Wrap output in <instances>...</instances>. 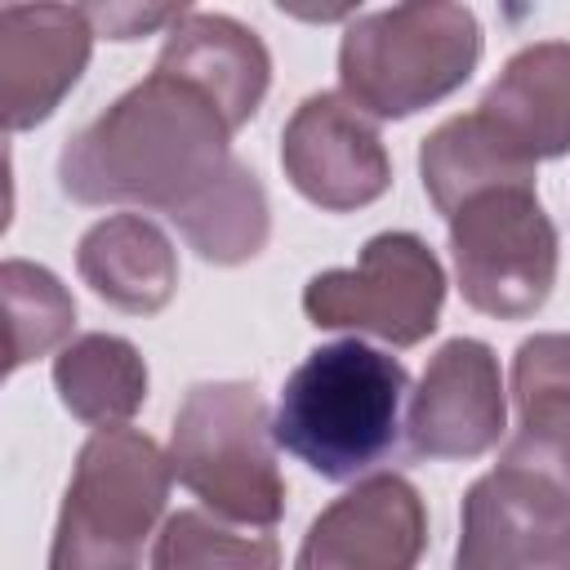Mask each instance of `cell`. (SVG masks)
<instances>
[{"instance_id":"1","label":"cell","mask_w":570,"mask_h":570,"mask_svg":"<svg viewBox=\"0 0 570 570\" xmlns=\"http://www.w3.org/2000/svg\"><path fill=\"white\" fill-rule=\"evenodd\" d=\"M232 120L178 71L151 67L58 156V183L80 205L165 214L218 267L249 263L272 232L258 174L232 156Z\"/></svg>"},{"instance_id":"2","label":"cell","mask_w":570,"mask_h":570,"mask_svg":"<svg viewBox=\"0 0 570 570\" xmlns=\"http://www.w3.org/2000/svg\"><path fill=\"white\" fill-rule=\"evenodd\" d=\"M405 365L361 338H338L285 379L272 441L325 481H356L396 450Z\"/></svg>"},{"instance_id":"3","label":"cell","mask_w":570,"mask_h":570,"mask_svg":"<svg viewBox=\"0 0 570 570\" xmlns=\"http://www.w3.org/2000/svg\"><path fill=\"white\" fill-rule=\"evenodd\" d=\"M481 62L468 4H392L361 13L338 45V85L374 120H405L450 98Z\"/></svg>"},{"instance_id":"4","label":"cell","mask_w":570,"mask_h":570,"mask_svg":"<svg viewBox=\"0 0 570 570\" xmlns=\"http://www.w3.org/2000/svg\"><path fill=\"white\" fill-rule=\"evenodd\" d=\"M169 454L138 428H98L71 468L49 570H138L169 499Z\"/></svg>"},{"instance_id":"5","label":"cell","mask_w":570,"mask_h":570,"mask_svg":"<svg viewBox=\"0 0 570 570\" xmlns=\"http://www.w3.org/2000/svg\"><path fill=\"white\" fill-rule=\"evenodd\" d=\"M169 468L214 517L232 525L272 530L285 517L272 414L254 383H196L174 414Z\"/></svg>"},{"instance_id":"6","label":"cell","mask_w":570,"mask_h":570,"mask_svg":"<svg viewBox=\"0 0 570 570\" xmlns=\"http://www.w3.org/2000/svg\"><path fill=\"white\" fill-rule=\"evenodd\" d=\"M450 254L468 307L525 321L557 285L561 240L534 187H490L450 214Z\"/></svg>"},{"instance_id":"7","label":"cell","mask_w":570,"mask_h":570,"mask_svg":"<svg viewBox=\"0 0 570 570\" xmlns=\"http://www.w3.org/2000/svg\"><path fill=\"white\" fill-rule=\"evenodd\" d=\"M445 272L414 232H379L356 267L316 272L303 289V312L316 330H356L392 347H414L441 325Z\"/></svg>"},{"instance_id":"8","label":"cell","mask_w":570,"mask_h":570,"mask_svg":"<svg viewBox=\"0 0 570 570\" xmlns=\"http://www.w3.org/2000/svg\"><path fill=\"white\" fill-rule=\"evenodd\" d=\"M454 570H570V494L499 463L463 494Z\"/></svg>"},{"instance_id":"9","label":"cell","mask_w":570,"mask_h":570,"mask_svg":"<svg viewBox=\"0 0 570 570\" xmlns=\"http://www.w3.org/2000/svg\"><path fill=\"white\" fill-rule=\"evenodd\" d=\"M281 169L289 187L330 214L374 205L392 187V160L379 125L343 94H312L281 129Z\"/></svg>"},{"instance_id":"10","label":"cell","mask_w":570,"mask_h":570,"mask_svg":"<svg viewBox=\"0 0 570 570\" xmlns=\"http://www.w3.org/2000/svg\"><path fill=\"white\" fill-rule=\"evenodd\" d=\"M508 428L499 356L481 338H450L410 392V450L419 459H481Z\"/></svg>"},{"instance_id":"11","label":"cell","mask_w":570,"mask_h":570,"mask_svg":"<svg viewBox=\"0 0 570 570\" xmlns=\"http://www.w3.org/2000/svg\"><path fill=\"white\" fill-rule=\"evenodd\" d=\"M423 548L428 508L419 490L396 472H379L307 525L294 570H414Z\"/></svg>"},{"instance_id":"12","label":"cell","mask_w":570,"mask_h":570,"mask_svg":"<svg viewBox=\"0 0 570 570\" xmlns=\"http://www.w3.org/2000/svg\"><path fill=\"white\" fill-rule=\"evenodd\" d=\"M94 36L89 13L71 4L0 9V120L9 134L53 116L89 67Z\"/></svg>"},{"instance_id":"13","label":"cell","mask_w":570,"mask_h":570,"mask_svg":"<svg viewBox=\"0 0 570 570\" xmlns=\"http://www.w3.org/2000/svg\"><path fill=\"white\" fill-rule=\"evenodd\" d=\"M476 111L530 160L570 151V40L517 49L481 94Z\"/></svg>"},{"instance_id":"14","label":"cell","mask_w":570,"mask_h":570,"mask_svg":"<svg viewBox=\"0 0 570 570\" xmlns=\"http://www.w3.org/2000/svg\"><path fill=\"white\" fill-rule=\"evenodd\" d=\"M156 67L200 85L223 107L232 129L254 120L272 85V53L258 40V31H249L227 13H205V9H191L183 22L169 27Z\"/></svg>"},{"instance_id":"15","label":"cell","mask_w":570,"mask_h":570,"mask_svg":"<svg viewBox=\"0 0 570 570\" xmlns=\"http://www.w3.org/2000/svg\"><path fill=\"white\" fill-rule=\"evenodd\" d=\"M512 401L517 432L499 463L539 472L570 494V334H534L517 347Z\"/></svg>"},{"instance_id":"16","label":"cell","mask_w":570,"mask_h":570,"mask_svg":"<svg viewBox=\"0 0 570 570\" xmlns=\"http://www.w3.org/2000/svg\"><path fill=\"white\" fill-rule=\"evenodd\" d=\"M80 281L129 316H156L178 289V254L169 236L142 214H107L76 245Z\"/></svg>"},{"instance_id":"17","label":"cell","mask_w":570,"mask_h":570,"mask_svg":"<svg viewBox=\"0 0 570 570\" xmlns=\"http://www.w3.org/2000/svg\"><path fill=\"white\" fill-rule=\"evenodd\" d=\"M419 174H423L428 200L445 218L476 191L534 187V165L481 111L450 116L445 125H436L419 147Z\"/></svg>"},{"instance_id":"18","label":"cell","mask_w":570,"mask_h":570,"mask_svg":"<svg viewBox=\"0 0 570 570\" xmlns=\"http://www.w3.org/2000/svg\"><path fill=\"white\" fill-rule=\"evenodd\" d=\"M53 392L94 432L125 428L147 401V365L120 334H80L53 356Z\"/></svg>"},{"instance_id":"19","label":"cell","mask_w":570,"mask_h":570,"mask_svg":"<svg viewBox=\"0 0 570 570\" xmlns=\"http://www.w3.org/2000/svg\"><path fill=\"white\" fill-rule=\"evenodd\" d=\"M151 570H281V543L267 530H236L223 517L183 508L151 548Z\"/></svg>"},{"instance_id":"20","label":"cell","mask_w":570,"mask_h":570,"mask_svg":"<svg viewBox=\"0 0 570 570\" xmlns=\"http://www.w3.org/2000/svg\"><path fill=\"white\" fill-rule=\"evenodd\" d=\"M0 294H4V316H9V352H4L9 374L53 352L76 325V303L67 285L40 263L9 258L0 267Z\"/></svg>"},{"instance_id":"21","label":"cell","mask_w":570,"mask_h":570,"mask_svg":"<svg viewBox=\"0 0 570 570\" xmlns=\"http://www.w3.org/2000/svg\"><path fill=\"white\" fill-rule=\"evenodd\" d=\"M89 22L98 36H111V40H138L147 36L151 27H174L183 22L191 9L187 4H160V9H138V4H85Z\"/></svg>"}]
</instances>
